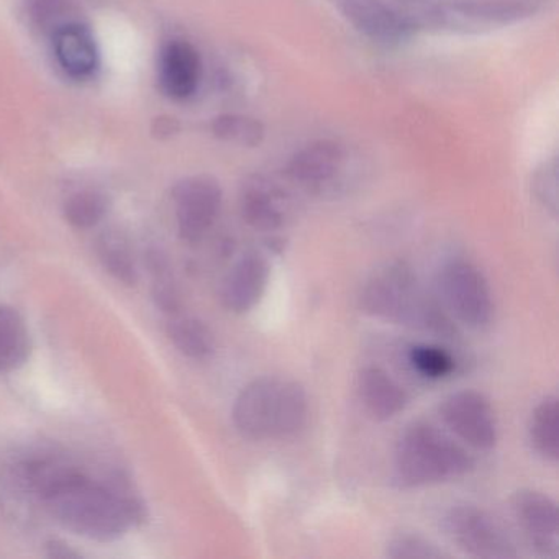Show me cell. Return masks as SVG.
Returning <instances> with one entry per match:
<instances>
[{
	"instance_id": "cell-11",
	"label": "cell",
	"mask_w": 559,
	"mask_h": 559,
	"mask_svg": "<svg viewBox=\"0 0 559 559\" xmlns=\"http://www.w3.org/2000/svg\"><path fill=\"white\" fill-rule=\"evenodd\" d=\"M346 21L372 44L395 47L407 40L412 24L381 0H343Z\"/></svg>"
},
{
	"instance_id": "cell-18",
	"label": "cell",
	"mask_w": 559,
	"mask_h": 559,
	"mask_svg": "<svg viewBox=\"0 0 559 559\" xmlns=\"http://www.w3.org/2000/svg\"><path fill=\"white\" fill-rule=\"evenodd\" d=\"M535 12L523 0H463L448 8L447 17L474 25H510Z\"/></svg>"
},
{
	"instance_id": "cell-28",
	"label": "cell",
	"mask_w": 559,
	"mask_h": 559,
	"mask_svg": "<svg viewBox=\"0 0 559 559\" xmlns=\"http://www.w3.org/2000/svg\"><path fill=\"white\" fill-rule=\"evenodd\" d=\"M385 556L391 559H441L448 558L437 543L414 532L395 533L388 545Z\"/></svg>"
},
{
	"instance_id": "cell-5",
	"label": "cell",
	"mask_w": 559,
	"mask_h": 559,
	"mask_svg": "<svg viewBox=\"0 0 559 559\" xmlns=\"http://www.w3.org/2000/svg\"><path fill=\"white\" fill-rule=\"evenodd\" d=\"M440 304L457 322L471 330L492 325L496 304L483 271L466 260L447 261L437 274Z\"/></svg>"
},
{
	"instance_id": "cell-16",
	"label": "cell",
	"mask_w": 559,
	"mask_h": 559,
	"mask_svg": "<svg viewBox=\"0 0 559 559\" xmlns=\"http://www.w3.org/2000/svg\"><path fill=\"white\" fill-rule=\"evenodd\" d=\"M356 388L362 407L374 420H392L407 407V392L388 371L378 366L362 369Z\"/></svg>"
},
{
	"instance_id": "cell-17",
	"label": "cell",
	"mask_w": 559,
	"mask_h": 559,
	"mask_svg": "<svg viewBox=\"0 0 559 559\" xmlns=\"http://www.w3.org/2000/svg\"><path fill=\"white\" fill-rule=\"evenodd\" d=\"M40 503L34 483L24 463L15 464L0 476V509L12 522L31 523L35 519V507Z\"/></svg>"
},
{
	"instance_id": "cell-2",
	"label": "cell",
	"mask_w": 559,
	"mask_h": 559,
	"mask_svg": "<svg viewBox=\"0 0 559 559\" xmlns=\"http://www.w3.org/2000/svg\"><path fill=\"white\" fill-rule=\"evenodd\" d=\"M362 312L399 325L450 336L453 325L447 310L418 283L407 263L394 261L369 276L359 294Z\"/></svg>"
},
{
	"instance_id": "cell-4",
	"label": "cell",
	"mask_w": 559,
	"mask_h": 559,
	"mask_svg": "<svg viewBox=\"0 0 559 559\" xmlns=\"http://www.w3.org/2000/svg\"><path fill=\"white\" fill-rule=\"evenodd\" d=\"M473 469L474 457L428 421L408 425L395 444V483L405 489L460 479Z\"/></svg>"
},
{
	"instance_id": "cell-15",
	"label": "cell",
	"mask_w": 559,
	"mask_h": 559,
	"mask_svg": "<svg viewBox=\"0 0 559 559\" xmlns=\"http://www.w3.org/2000/svg\"><path fill=\"white\" fill-rule=\"evenodd\" d=\"M55 57L68 76L84 80L99 67V50L93 32L83 22L64 25L51 37Z\"/></svg>"
},
{
	"instance_id": "cell-30",
	"label": "cell",
	"mask_w": 559,
	"mask_h": 559,
	"mask_svg": "<svg viewBox=\"0 0 559 559\" xmlns=\"http://www.w3.org/2000/svg\"><path fill=\"white\" fill-rule=\"evenodd\" d=\"M181 130V123L171 116H159L153 120L152 135L158 140H169L178 135Z\"/></svg>"
},
{
	"instance_id": "cell-27",
	"label": "cell",
	"mask_w": 559,
	"mask_h": 559,
	"mask_svg": "<svg viewBox=\"0 0 559 559\" xmlns=\"http://www.w3.org/2000/svg\"><path fill=\"white\" fill-rule=\"evenodd\" d=\"M408 365L421 378L438 381L448 378L456 369V361L448 349L428 343L411 346L407 353Z\"/></svg>"
},
{
	"instance_id": "cell-10",
	"label": "cell",
	"mask_w": 559,
	"mask_h": 559,
	"mask_svg": "<svg viewBox=\"0 0 559 559\" xmlns=\"http://www.w3.org/2000/svg\"><path fill=\"white\" fill-rule=\"evenodd\" d=\"M270 281V263L263 254L248 251L222 281L221 302L228 312H250L263 299Z\"/></svg>"
},
{
	"instance_id": "cell-6",
	"label": "cell",
	"mask_w": 559,
	"mask_h": 559,
	"mask_svg": "<svg viewBox=\"0 0 559 559\" xmlns=\"http://www.w3.org/2000/svg\"><path fill=\"white\" fill-rule=\"evenodd\" d=\"M443 530L456 548L473 558L509 559L519 552L507 530L486 510L471 503L451 507Z\"/></svg>"
},
{
	"instance_id": "cell-7",
	"label": "cell",
	"mask_w": 559,
	"mask_h": 559,
	"mask_svg": "<svg viewBox=\"0 0 559 559\" xmlns=\"http://www.w3.org/2000/svg\"><path fill=\"white\" fill-rule=\"evenodd\" d=\"M222 188L207 175L189 176L173 189L179 237L198 243L214 227L222 209Z\"/></svg>"
},
{
	"instance_id": "cell-12",
	"label": "cell",
	"mask_w": 559,
	"mask_h": 559,
	"mask_svg": "<svg viewBox=\"0 0 559 559\" xmlns=\"http://www.w3.org/2000/svg\"><path fill=\"white\" fill-rule=\"evenodd\" d=\"M240 212L243 221L258 231H276L289 218V199L280 186L263 176H251L241 186Z\"/></svg>"
},
{
	"instance_id": "cell-3",
	"label": "cell",
	"mask_w": 559,
	"mask_h": 559,
	"mask_svg": "<svg viewBox=\"0 0 559 559\" xmlns=\"http://www.w3.org/2000/svg\"><path fill=\"white\" fill-rule=\"evenodd\" d=\"M231 418L238 433L248 440H287L306 427L309 399L299 382L264 376L241 389Z\"/></svg>"
},
{
	"instance_id": "cell-26",
	"label": "cell",
	"mask_w": 559,
	"mask_h": 559,
	"mask_svg": "<svg viewBox=\"0 0 559 559\" xmlns=\"http://www.w3.org/2000/svg\"><path fill=\"white\" fill-rule=\"evenodd\" d=\"M109 207V198L103 192L81 191L64 202L63 214L68 224L74 228L90 230L106 217Z\"/></svg>"
},
{
	"instance_id": "cell-21",
	"label": "cell",
	"mask_w": 559,
	"mask_h": 559,
	"mask_svg": "<svg viewBox=\"0 0 559 559\" xmlns=\"http://www.w3.org/2000/svg\"><path fill=\"white\" fill-rule=\"evenodd\" d=\"M528 437L533 450L543 460L556 463L559 457V407L558 397L548 395L532 412Z\"/></svg>"
},
{
	"instance_id": "cell-20",
	"label": "cell",
	"mask_w": 559,
	"mask_h": 559,
	"mask_svg": "<svg viewBox=\"0 0 559 559\" xmlns=\"http://www.w3.org/2000/svg\"><path fill=\"white\" fill-rule=\"evenodd\" d=\"M168 335L176 348L194 359V361H207L215 353V336L207 323L195 317L173 316L168 323Z\"/></svg>"
},
{
	"instance_id": "cell-29",
	"label": "cell",
	"mask_w": 559,
	"mask_h": 559,
	"mask_svg": "<svg viewBox=\"0 0 559 559\" xmlns=\"http://www.w3.org/2000/svg\"><path fill=\"white\" fill-rule=\"evenodd\" d=\"M558 163H556V159L543 163L532 178L533 195L555 217L558 214Z\"/></svg>"
},
{
	"instance_id": "cell-25",
	"label": "cell",
	"mask_w": 559,
	"mask_h": 559,
	"mask_svg": "<svg viewBox=\"0 0 559 559\" xmlns=\"http://www.w3.org/2000/svg\"><path fill=\"white\" fill-rule=\"evenodd\" d=\"M212 135L222 142L237 143L248 148H257L264 142L266 129L263 122L241 114H222L211 123Z\"/></svg>"
},
{
	"instance_id": "cell-13",
	"label": "cell",
	"mask_w": 559,
	"mask_h": 559,
	"mask_svg": "<svg viewBox=\"0 0 559 559\" xmlns=\"http://www.w3.org/2000/svg\"><path fill=\"white\" fill-rule=\"evenodd\" d=\"M345 152L340 143L322 139L310 142L294 153L286 166L290 181L309 189H322L330 185L342 169Z\"/></svg>"
},
{
	"instance_id": "cell-31",
	"label": "cell",
	"mask_w": 559,
	"mask_h": 559,
	"mask_svg": "<svg viewBox=\"0 0 559 559\" xmlns=\"http://www.w3.org/2000/svg\"><path fill=\"white\" fill-rule=\"evenodd\" d=\"M45 552H47L48 558H57V559H76L80 558V552L74 551V549L70 548V545L61 542V539H50L45 545Z\"/></svg>"
},
{
	"instance_id": "cell-9",
	"label": "cell",
	"mask_w": 559,
	"mask_h": 559,
	"mask_svg": "<svg viewBox=\"0 0 559 559\" xmlns=\"http://www.w3.org/2000/svg\"><path fill=\"white\" fill-rule=\"evenodd\" d=\"M512 512L528 545L542 558L558 556V507L548 493L522 489L513 493Z\"/></svg>"
},
{
	"instance_id": "cell-14",
	"label": "cell",
	"mask_w": 559,
	"mask_h": 559,
	"mask_svg": "<svg viewBox=\"0 0 559 559\" xmlns=\"http://www.w3.org/2000/svg\"><path fill=\"white\" fill-rule=\"evenodd\" d=\"M202 63L198 50L185 40H173L163 48L158 80L165 96L186 100L194 96L201 84Z\"/></svg>"
},
{
	"instance_id": "cell-8",
	"label": "cell",
	"mask_w": 559,
	"mask_h": 559,
	"mask_svg": "<svg viewBox=\"0 0 559 559\" xmlns=\"http://www.w3.org/2000/svg\"><path fill=\"white\" fill-rule=\"evenodd\" d=\"M444 425L474 450L490 451L499 440L496 412L486 395L460 391L448 395L440 408Z\"/></svg>"
},
{
	"instance_id": "cell-24",
	"label": "cell",
	"mask_w": 559,
	"mask_h": 559,
	"mask_svg": "<svg viewBox=\"0 0 559 559\" xmlns=\"http://www.w3.org/2000/svg\"><path fill=\"white\" fill-rule=\"evenodd\" d=\"M146 266L152 274V294L156 307L168 316H176L181 310V294L173 276L168 258L159 250H150L146 253Z\"/></svg>"
},
{
	"instance_id": "cell-1",
	"label": "cell",
	"mask_w": 559,
	"mask_h": 559,
	"mask_svg": "<svg viewBox=\"0 0 559 559\" xmlns=\"http://www.w3.org/2000/svg\"><path fill=\"white\" fill-rule=\"evenodd\" d=\"M41 506L63 528L96 542L120 538L145 519L139 500L94 483L74 467L44 493Z\"/></svg>"
},
{
	"instance_id": "cell-22",
	"label": "cell",
	"mask_w": 559,
	"mask_h": 559,
	"mask_svg": "<svg viewBox=\"0 0 559 559\" xmlns=\"http://www.w3.org/2000/svg\"><path fill=\"white\" fill-rule=\"evenodd\" d=\"M97 254L104 270L126 286L139 283V271L130 251L129 241L119 231H104L97 240Z\"/></svg>"
},
{
	"instance_id": "cell-23",
	"label": "cell",
	"mask_w": 559,
	"mask_h": 559,
	"mask_svg": "<svg viewBox=\"0 0 559 559\" xmlns=\"http://www.w3.org/2000/svg\"><path fill=\"white\" fill-rule=\"evenodd\" d=\"M24 9L32 27L48 37L64 25L80 22L76 0H24Z\"/></svg>"
},
{
	"instance_id": "cell-19",
	"label": "cell",
	"mask_w": 559,
	"mask_h": 559,
	"mask_svg": "<svg viewBox=\"0 0 559 559\" xmlns=\"http://www.w3.org/2000/svg\"><path fill=\"white\" fill-rule=\"evenodd\" d=\"M31 356V336L17 310L0 304V372L22 368Z\"/></svg>"
}]
</instances>
